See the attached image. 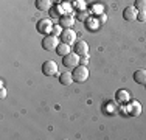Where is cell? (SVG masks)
<instances>
[{
  "instance_id": "1",
  "label": "cell",
  "mask_w": 146,
  "mask_h": 140,
  "mask_svg": "<svg viewBox=\"0 0 146 140\" xmlns=\"http://www.w3.org/2000/svg\"><path fill=\"white\" fill-rule=\"evenodd\" d=\"M72 75H73V81H75V83H84V81H87V78H89V69H87V65H82V64L76 65V67L73 69Z\"/></svg>"
},
{
  "instance_id": "2",
  "label": "cell",
  "mask_w": 146,
  "mask_h": 140,
  "mask_svg": "<svg viewBox=\"0 0 146 140\" xmlns=\"http://www.w3.org/2000/svg\"><path fill=\"white\" fill-rule=\"evenodd\" d=\"M59 45V36H54V34H47V36L42 39V48L47 51L56 50Z\"/></svg>"
},
{
  "instance_id": "3",
  "label": "cell",
  "mask_w": 146,
  "mask_h": 140,
  "mask_svg": "<svg viewBox=\"0 0 146 140\" xmlns=\"http://www.w3.org/2000/svg\"><path fill=\"white\" fill-rule=\"evenodd\" d=\"M79 62H81L79 55H76L75 51H70L68 55L62 56V64H64V67H67V69H75L76 65H79Z\"/></svg>"
},
{
  "instance_id": "4",
  "label": "cell",
  "mask_w": 146,
  "mask_h": 140,
  "mask_svg": "<svg viewBox=\"0 0 146 140\" xmlns=\"http://www.w3.org/2000/svg\"><path fill=\"white\" fill-rule=\"evenodd\" d=\"M59 39H61V42H65V44H68V45L75 44V42L78 41V39H76V33L72 30V28H64Z\"/></svg>"
},
{
  "instance_id": "5",
  "label": "cell",
  "mask_w": 146,
  "mask_h": 140,
  "mask_svg": "<svg viewBox=\"0 0 146 140\" xmlns=\"http://www.w3.org/2000/svg\"><path fill=\"white\" fill-rule=\"evenodd\" d=\"M42 73L47 76H53V75H58V64L51 59L45 61L42 64Z\"/></svg>"
},
{
  "instance_id": "6",
  "label": "cell",
  "mask_w": 146,
  "mask_h": 140,
  "mask_svg": "<svg viewBox=\"0 0 146 140\" xmlns=\"http://www.w3.org/2000/svg\"><path fill=\"white\" fill-rule=\"evenodd\" d=\"M73 51L79 56H87L89 55V44L82 39L76 41L75 44H73Z\"/></svg>"
},
{
  "instance_id": "7",
  "label": "cell",
  "mask_w": 146,
  "mask_h": 140,
  "mask_svg": "<svg viewBox=\"0 0 146 140\" xmlns=\"http://www.w3.org/2000/svg\"><path fill=\"white\" fill-rule=\"evenodd\" d=\"M126 111H127V114H129L131 117H138V115L141 114V104L138 103L137 100H131L129 103H127Z\"/></svg>"
},
{
  "instance_id": "8",
  "label": "cell",
  "mask_w": 146,
  "mask_h": 140,
  "mask_svg": "<svg viewBox=\"0 0 146 140\" xmlns=\"http://www.w3.org/2000/svg\"><path fill=\"white\" fill-rule=\"evenodd\" d=\"M51 30H53V23H51L50 19H40L39 22H37V31L42 33L44 36H47Z\"/></svg>"
},
{
  "instance_id": "9",
  "label": "cell",
  "mask_w": 146,
  "mask_h": 140,
  "mask_svg": "<svg viewBox=\"0 0 146 140\" xmlns=\"http://www.w3.org/2000/svg\"><path fill=\"white\" fill-rule=\"evenodd\" d=\"M137 16H138V9L135 8V6H126V8L123 9V17H124V20H127V22L137 20Z\"/></svg>"
},
{
  "instance_id": "10",
  "label": "cell",
  "mask_w": 146,
  "mask_h": 140,
  "mask_svg": "<svg viewBox=\"0 0 146 140\" xmlns=\"http://www.w3.org/2000/svg\"><path fill=\"white\" fill-rule=\"evenodd\" d=\"M59 25L62 28H72L75 25V19L72 17V14H64L59 17Z\"/></svg>"
},
{
  "instance_id": "11",
  "label": "cell",
  "mask_w": 146,
  "mask_h": 140,
  "mask_svg": "<svg viewBox=\"0 0 146 140\" xmlns=\"http://www.w3.org/2000/svg\"><path fill=\"white\" fill-rule=\"evenodd\" d=\"M115 98H117L118 103H123V104H127V103L131 101V95H129V92H127V90H124V89L117 90Z\"/></svg>"
},
{
  "instance_id": "12",
  "label": "cell",
  "mask_w": 146,
  "mask_h": 140,
  "mask_svg": "<svg viewBox=\"0 0 146 140\" xmlns=\"http://www.w3.org/2000/svg\"><path fill=\"white\" fill-rule=\"evenodd\" d=\"M134 81L141 86H146V69H140L134 72Z\"/></svg>"
},
{
  "instance_id": "13",
  "label": "cell",
  "mask_w": 146,
  "mask_h": 140,
  "mask_svg": "<svg viewBox=\"0 0 146 140\" xmlns=\"http://www.w3.org/2000/svg\"><path fill=\"white\" fill-rule=\"evenodd\" d=\"M53 6V0H36V8L39 11H50Z\"/></svg>"
},
{
  "instance_id": "14",
  "label": "cell",
  "mask_w": 146,
  "mask_h": 140,
  "mask_svg": "<svg viewBox=\"0 0 146 140\" xmlns=\"http://www.w3.org/2000/svg\"><path fill=\"white\" fill-rule=\"evenodd\" d=\"M59 83L62 84V86H70L73 83V75L70 72H65V73H59Z\"/></svg>"
},
{
  "instance_id": "15",
  "label": "cell",
  "mask_w": 146,
  "mask_h": 140,
  "mask_svg": "<svg viewBox=\"0 0 146 140\" xmlns=\"http://www.w3.org/2000/svg\"><path fill=\"white\" fill-rule=\"evenodd\" d=\"M72 51V47L68 44H65V42H61V44L58 45V48H56V53L59 56H65V55H68Z\"/></svg>"
},
{
  "instance_id": "16",
  "label": "cell",
  "mask_w": 146,
  "mask_h": 140,
  "mask_svg": "<svg viewBox=\"0 0 146 140\" xmlns=\"http://www.w3.org/2000/svg\"><path fill=\"white\" fill-rule=\"evenodd\" d=\"M104 111H106V114H110V115L118 114V106H117V103H113V101H109V103L104 106Z\"/></svg>"
},
{
  "instance_id": "17",
  "label": "cell",
  "mask_w": 146,
  "mask_h": 140,
  "mask_svg": "<svg viewBox=\"0 0 146 140\" xmlns=\"http://www.w3.org/2000/svg\"><path fill=\"white\" fill-rule=\"evenodd\" d=\"M135 8L138 11H146V0H135Z\"/></svg>"
},
{
  "instance_id": "18",
  "label": "cell",
  "mask_w": 146,
  "mask_h": 140,
  "mask_svg": "<svg viewBox=\"0 0 146 140\" xmlns=\"http://www.w3.org/2000/svg\"><path fill=\"white\" fill-rule=\"evenodd\" d=\"M62 30H64V28H62L61 25H53V30H51V33H53L54 36H61Z\"/></svg>"
},
{
  "instance_id": "19",
  "label": "cell",
  "mask_w": 146,
  "mask_h": 140,
  "mask_svg": "<svg viewBox=\"0 0 146 140\" xmlns=\"http://www.w3.org/2000/svg\"><path fill=\"white\" fill-rule=\"evenodd\" d=\"M137 20H140V22H146V11H138Z\"/></svg>"
},
{
  "instance_id": "20",
  "label": "cell",
  "mask_w": 146,
  "mask_h": 140,
  "mask_svg": "<svg viewBox=\"0 0 146 140\" xmlns=\"http://www.w3.org/2000/svg\"><path fill=\"white\" fill-rule=\"evenodd\" d=\"M84 13H86V11H79V14H78V19H79V20H82V22L89 19V16H87V14H84Z\"/></svg>"
},
{
  "instance_id": "21",
  "label": "cell",
  "mask_w": 146,
  "mask_h": 140,
  "mask_svg": "<svg viewBox=\"0 0 146 140\" xmlns=\"http://www.w3.org/2000/svg\"><path fill=\"white\" fill-rule=\"evenodd\" d=\"M5 97H6V89L2 86V89H0V100H5Z\"/></svg>"
},
{
  "instance_id": "22",
  "label": "cell",
  "mask_w": 146,
  "mask_h": 140,
  "mask_svg": "<svg viewBox=\"0 0 146 140\" xmlns=\"http://www.w3.org/2000/svg\"><path fill=\"white\" fill-rule=\"evenodd\" d=\"M81 64L82 65H87L89 64V55L87 56H81Z\"/></svg>"
},
{
  "instance_id": "23",
  "label": "cell",
  "mask_w": 146,
  "mask_h": 140,
  "mask_svg": "<svg viewBox=\"0 0 146 140\" xmlns=\"http://www.w3.org/2000/svg\"><path fill=\"white\" fill-rule=\"evenodd\" d=\"M100 22H101V23L106 22V14H101V16H100Z\"/></svg>"
},
{
  "instance_id": "24",
  "label": "cell",
  "mask_w": 146,
  "mask_h": 140,
  "mask_svg": "<svg viewBox=\"0 0 146 140\" xmlns=\"http://www.w3.org/2000/svg\"><path fill=\"white\" fill-rule=\"evenodd\" d=\"M53 2H56V3H61V2H62V0H53Z\"/></svg>"
}]
</instances>
